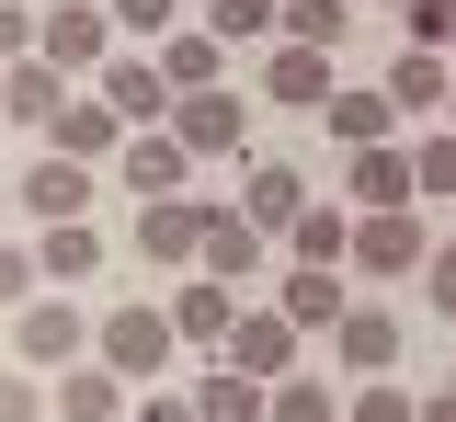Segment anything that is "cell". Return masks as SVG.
<instances>
[{"label":"cell","mask_w":456,"mask_h":422,"mask_svg":"<svg viewBox=\"0 0 456 422\" xmlns=\"http://www.w3.org/2000/svg\"><path fill=\"white\" fill-rule=\"evenodd\" d=\"M12 365H35V377H57V365H92V308L69 297V286L23 297V308H12Z\"/></svg>","instance_id":"cell-1"},{"label":"cell","mask_w":456,"mask_h":422,"mask_svg":"<svg viewBox=\"0 0 456 422\" xmlns=\"http://www.w3.org/2000/svg\"><path fill=\"white\" fill-rule=\"evenodd\" d=\"M114 172H92V160H69V149H35L23 172H12V217L23 229H57V217H92V194H103Z\"/></svg>","instance_id":"cell-2"},{"label":"cell","mask_w":456,"mask_h":422,"mask_svg":"<svg viewBox=\"0 0 456 422\" xmlns=\"http://www.w3.org/2000/svg\"><path fill=\"white\" fill-rule=\"evenodd\" d=\"M92 354L126 377V388H149L171 354H183V331H171V308H149V297H126V308H103L92 320Z\"/></svg>","instance_id":"cell-3"},{"label":"cell","mask_w":456,"mask_h":422,"mask_svg":"<svg viewBox=\"0 0 456 422\" xmlns=\"http://www.w3.org/2000/svg\"><path fill=\"white\" fill-rule=\"evenodd\" d=\"M92 92H103L126 126H171V103H183V92H171V69H160V46H114V58L92 69Z\"/></svg>","instance_id":"cell-4"},{"label":"cell","mask_w":456,"mask_h":422,"mask_svg":"<svg viewBox=\"0 0 456 422\" xmlns=\"http://www.w3.org/2000/svg\"><path fill=\"white\" fill-rule=\"evenodd\" d=\"M35 46H46V58L69 69V80H92V69H103L114 46H126V35H114V12H103V0H46V23H35Z\"/></svg>","instance_id":"cell-5"},{"label":"cell","mask_w":456,"mask_h":422,"mask_svg":"<svg viewBox=\"0 0 456 422\" xmlns=\"http://www.w3.org/2000/svg\"><path fill=\"white\" fill-rule=\"evenodd\" d=\"M217 354L240 365V377H263V388H274V377H297V365H308V331H297L285 308H240V320H228V343H217Z\"/></svg>","instance_id":"cell-6"},{"label":"cell","mask_w":456,"mask_h":422,"mask_svg":"<svg viewBox=\"0 0 456 422\" xmlns=\"http://www.w3.org/2000/svg\"><path fill=\"white\" fill-rule=\"evenodd\" d=\"M171 137H183V149H194V160H240V149H251V103H240V92H183V103H171Z\"/></svg>","instance_id":"cell-7"},{"label":"cell","mask_w":456,"mask_h":422,"mask_svg":"<svg viewBox=\"0 0 456 422\" xmlns=\"http://www.w3.org/2000/svg\"><path fill=\"white\" fill-rule=\"evenodd\" d=\"M194 251H206V206H194V194H149V206H137V263L194 274Z\"/></svg>","instance_id":"cell-8"},{"label":"cell","mask_w":456,"mask_h":422,"mask_svg":"<svg viewBox=\"0 0 456 422\" xmlns=\"http://www.w3.org/2000/svg\"><path fill=\"white\" fill-rule=\"evenodd\" d=\"M422 217L411 206H354V274H422Z\"/></svg>","instance_id":"cell-9"},{"label":"cell","mask_w":456,"mask_h":422,"mask_svg":"<svg viewBox=\"0 0 456 422\" xmlns=\"http://www.w3.org/2000/svg\"><path fill=\"white\" fill-rule=\"evenodd\" d=\"M69 92H80V80H69V69H57L46 46H35V58H12V69H0V115H12V126H35V137H46L57 115H69Z\"/></svg>","instance_id":"cell-10"},{"label":"cell","mask_w":456,"mask_h":422,"mask_svg":"<svg viewBox=\"0 0 456 422\" xmlns=\"http://www.w3.org/2000/svg\"><path fill=\"white\" fill-rule=\"evenodd\" d=\"M126 137H137V126L114 115V103L92 92V80H80V92H69V115L46 126V149H69V160H92V172H114V149H126Z\"/></svg>","instance_id":"cell-11"},{"label":"cell","mask_w":456,"mask_h":422,"mask_svg":"<svg viewBox=\"0 0 456 422\" xmlns=\"http://www.w3.org/2000/svg\"><path fill=\"white\" fill-rule=\"evenodd\" d=\"M183 172H194V149H183L171 126H137V137L114 149V183H126L137 206H149V194H183Z\"/></svg>","instance_id":"cell-12"},{"label":"cell","mask_w":456,"mask_h":422,"mask_svg":"<svg viewBox=\"0 0 456 422\" xmlns=\"http://www.w3.org/2000/svg\"><path fill=\"white\" fill-rule=\"evenodd\" d=\"M160 308H171V331H183L194 354H217V343H228V320H240V286H228V274H183Z\"/></svg>","instance_id":"cell-13"},{"label":"cell","mask_w":456,"mask_h":422,"mask_svg":"<svg viewBox=\"0 0 456 422\" xmlns=\"http://www.w3.org/2000/svg\"><path fill=\"white\" fill-rule=\"evenodd\" d=\"M274 308L297 320V331H320V343H331V331H342V308H354V274H342V263H297V274L274 286Z\"/></svg>","instance_id":"cell-14"},{"label":"cell","mask_w":456,"mask_h":422,"mask_svg":"<svg viewBox=\"0 0 456 422\" xmlns=\"http://www.w3.org/2000/svg\"><path fill=\"white\" fill-rule=\"evenodd\" d=\"M263 251H274V229H251V206H206V251H194V274H263Z\"/></svg>","instance_id":"cell-15"},{"label":"cell","mask_w":456,"mask_h":422,"mask_svg":"<svg viewBox=\"0 0 456 422\" xmlns=\"http://www.w3.org/2000/svg\"><path fill=\"white\" fill-rule=\"evenodd\" d=\"M445 92H456L445 46H399V58H388V103H399V126H411V115H422V126H445Z\"/></svg>","instance_id":"cell-16"},{"label":"cell","mask_w":456,"mask_h":422,"mask_svg":"<svg viewBox=\"0 0 456 422\" xmlns=\"http://www.w3.org/2000/svg\"><path fill=\"white\" fill-rule=\"evenodd\" d=\"M331 365H342V377H399V320L354 297V308H342V331H331Z\"/></svg>","instance_id":"cell-17"},{"label":"cell","mask_w":456,"mask_h":422,"mask_svg":"<svg viewBox=\"0 0 456 422\" xmlns=\"http://www.w3.org/2000/svg\"><path fill=\"white\" fill-rule=\"evenodd\" d=\"M263 92H274V103H297V115H320V103L342 92V80H331V46H285V35H274V58H263Z\"/></svg>","instance_id":"cell-18"},{"label":"cell","mask_w":456,"mask_h":422,"mask_svg":"<svg viewBox=\"0 0 456 422\" xmlns=\"http://www.w3.org/2000/svg\"><path fill=\"white\" fill-rule=\"evenodd\" d=\"M342 194H354V206H422V183H411V149H399V137H377V149H354V172H342Z\"/></svg>","instance_id":"cell-19"},{"label":"cell","mask_w":456,"mask_h":422,"mask_svg":"<svg viewBox=\"0 0 456 422\" xmlns=\"http://www.w3.org/2000/svg\"><path fill=\"white\" fill-rule=\"evenodd\" d=\"M240 206H251V229H297V217H308V172H297V160H251V183H240Z\"/></svg>","instance_id":"cell-20"},{"label":"cell","mask_w":456,"mask_h":422,"mask_svg":"<svg viewBox=\"0 0 456 422\" xmlns=\"http://www.w3.org/2000/svg\"><path fill=\"white\" fill-rule=\"evenodd\" d=\"M57 422H126V377L103 354L92 365H57Z\"/></svg>","instance_id":"cell-21"},{"label":"cell","mask_w":456,"mask_h":422,"mask_svg":"<svg viewBox=\"0 0 456 422\" xmlns=\"http://www.w3.org/2000/svg\"><path fill=\"white\" fill-rule=\"evenodd\" d=\"M285 251H297V263H342V274H354V206H331V194H308V217L285 229Z\"/></svg>","instance_id":"cell-22"},{"label":"cell","mask_w":456,"mask_h":422,"mask_svg":"<svg viewBox=\"0 0 456 422\" xmlns=\"http://www.w3.org/2000/svg\"><path fill=\"white\" fill-rule=\"evenodd\" d=\"M320 126H331L342 149H377V137H399V103H388V80H377V92H331Z\"/></svg>","instance_id":"cell-23"},{"label":"cell","mask_w":456,"mask_h":422,"mask_svg":"<svg viewBox=\"0 0 456 422\" xmlns=\"http://www.w3.org/2000/svg\"><path fill=\"white\" fill-rule=\"evenodd\" d=\"M35 251H46V286L103 274V229H92V217H57V229H35Z\"/></svg>","instance_id":"cell-24"},{"label":"cell","mask_w":456,"mask_h":422,"mask_svg":"<svg viewBox=\"0 0 456 422\" xmlns=\"http://www.w3.org/2000/svg\"><path fill=\"white\" fill-rule=\"evenodd\" d=\"M160 69H171V92H217V80H228V46L206 35V23H183V35H160Z\"/></svg>","instance_id":"cell-25"},{"label":"cell","mask_w":456,"mask_h":422,"mask_svg":"<svg viewBox=\"0 0 456 422\" xmlns=\"http://www.w3.org/2000/svg\"><path fill=\"white\" fill-rule=\"evenodd\" d=\"M263 400H274V388H263V377H240L228 354L194 377V411H206V422H263Z\"/></svg>","instance_id":"cell-26"},{"label":"cell","mask_w":456,"mask_h":422,"mask_svg":"<svg viewBox=\"0 0 456 422\" xmlns=\"http://www.w3.org/2000/svg\"><path fill=\"white\" fill-rule=\"evenodd\" d=\"M263 422H342V388L320 377V365H297V377H274V400H263Z\"/></svg>","instance_id":"cell-27"},{"label":"cell","mask_w":456,"mask_h":422,"mask_svg":"<svg viewBox=\"0 0 456 422\" xmlns=\"http://www.w3.org/2000/svg\"><path fill=\"white\" fill-rule=\"evenodd\" d=\"M274 35L285 46H342V35H354V0H285Z\"/></svg>","instance_id":"cell-28"},{"label":"cell","mask_w":456,"mask_h":422,"mask_svg":"<svg viewBox=\"0 0 456 422\" xmlns=\"http://www.w3.org/2000/svg\"><path fill=\"white\" fill-rule=\"evenodd\" d=\"M274 12H285V0H206V35H217V46H263Z\"/></svg>","instance_id":"cell-29"},{"label":"cell","mask_w":456,"mask_h":422,"mask_svg":"<svg viewBox=\"0 0 456 422\" xmlns=\"http://www.w3.org/2000/svg\"><path fill=\"white\" fill-rule=\"evenodd\" d=\"M399 23V46H456V0H377Z\"/></svg>","instance_id":"cell-30"},{"label":"cell","mask_w":456,"mask_h":422,"mask_svg":"<svg viewBox=\"0 0 456 422\" xmlns=\"http://www.w3.org/2000/svg\"><path fill=\"white\" fill-rule=\"evenodd\" d=\"M342 422H422V400H411L399 377H354V400H342Z\"/></svg>","instance_id":"cell-31"},{"label":"cell","mask_w":456,"mask_h":422,"mask_svg":"<svg viewBox=\"0 0 456 422\" xmlns=\"http://www.w3.org/2000/svg\"><path fill=\"white\" fill-rule=\"evenodd\" d=\"M23 297H46V251L0 229V308H23Z\"/></svg>","instance_id":"cell-32"},{"label":"cell","mask_w":456,"mask_h":422,"mask_svg":"<svg viewBox=\"0 0 456 422\" xmlns=\"http://www.w3.org/2000/svg\"><path fill=\"white\" fill-rule=\"evenodd\" d=\"M411 183L422 194H456V126H422L411 137Z\"/></svg>","instance_id":"cell-33"},{"label":"cell","mask_w":456,"mask_h":422,"mask_svg":"<svg viewBox=\"0 0 456 422\" xmlns=\"http://www.w3.org/2000/svg\"><path fill=\"white\" fill-rule=\"evenodd\" d=\"M114 35H137V46H160V35H183V0H103Z\"/></svg>","instance_id":"cell-34"},{"label":"cell","mask_w":456,"mask_h":422,"mask_svg":"<svg viewBox=\"0 0 456 422\" xmlns=\"http://www.w3.org/2000/svg\"><path fill=\"white\" fill-rule=\"evenodd\" d=\"M0 422H46V377L35 365H0Z\"/></svg>","instance_id":"cell-35"},{"label":"cell","mask_w":456,"mask_h":422,"mask_svg":"<svg viewBox=\"0 0 456 422\" xmlns=\"http://www.w3.org/2000/svg\"><path fill=\"white\" fill-rule=\"evenodd\" d=\"M422 308H434V320H456V240L422 251Z\"/></svg>","instance_id":"cell-36"},{"label":"cell","mask_w":456,"mask_h":422,"mask_svg":"<svg viewBox=\"0 0 456 422\" xmlns=\"http://www.w3.org/2000/svg\"><path fill=\"white\" fill-rule=\"evenodd\" d=\"M35 23H46L35 0H0V69H12V58H35Z\"/></svg>","instance_id":"cell-37"},{"label":"cell","mask_w":456,"mask_h":422,"mask_svg":"<svg viewBox=\"0 0 456 422\" xmlns=\"http://www.w3.org/2000/svg\"><path fill=\"white\" fill-rule=\"evenodd\" d=\"M137 422H206V411H194V388H183V400H137Z\"/></svg>","instance_id":"cell-38"},{"label":"cell","mask_w":456,"mask_h":422,"mask_svg":"<svg viewBox=\"0 0 456 422\" xmlns=\"http://www.w3.org/2000/svg\"><path fill=\"white\" fill-rule=\"evenodd\" d=\"M422 422H456V377H445V388H422Z\"/></svg>","instance_id":"cell-39"},{"label":"cell","mask_w":456,"mask_h":422,"mask_svg":"<svg viewBox=\"0 0 456 422\" xmlns=\"http://www.w3.org/2000/svg\"><path fill=\"white\" fill-rule=\"evenodd\" d=\"M0 229H12V183H0Z\"/></svg>","instance_id":"cell-40"},{"label":"cell","mask_w":456,"mask_h":422,"mask_svg":"<svg viewBox=\"0 0 456 422\" xmlns=\"http://www.w3.org/2000/svg\"><path fill=\"white\" fill-rule=\"evenodd\" d=\"M445 126H456V92H445Z\"/></svg>","instance_id":"cell-41"},{"label":"cell","mask_w":456,"mask_h":422,"mask_svg":"<svg viewBox=\"0 0 456 422\" xmlns=\"http://www.w3.org/2000/svg\"><path fill=\"white\" fill-rule=\"evenodd\" d=\"M0 126H12V115H0Z\"/></svg>","instance_id":"cell-42"}]
</instances>
